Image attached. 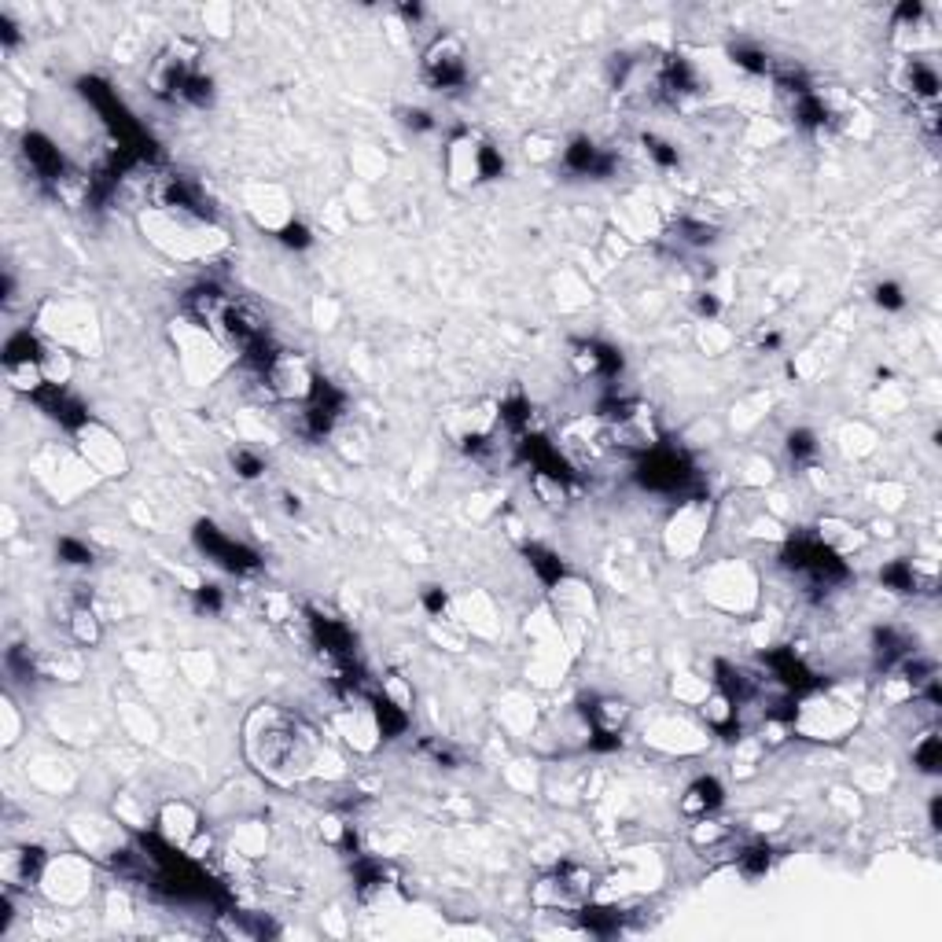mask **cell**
<instances>
[{
    "mask_svg": "<svg viewBox=\"0 0 942 942\" xmlns=\"http://www.w3.org/2000/svg\"><path fill=\"white\" fill-rule=\"evenodd\" d=\"M232 468H236L239 479H247V482H254V479L265 475V461L258 457V453H251V449H236L232 453Z\"/></svg>",
    "mask_w": 942,
    "mask_h": 942,
    "instance_id": "26",
    "label": "cell"
},
{
    "mask_svg": "<svg viewBox=\"0 0 942 942\" xmlns=\"http://www.w3.org/2000/svg\"><path fill=\"white\" fill-rule=\"evenodd\" d=\"M280 243H284V247H291V251H306L310 243H313V236H310V229L302 225V221H288L280 229Z\"/></svg>",
    "mask_w": 942,
    "mask_h": 942,
    "instance_id": "29",
    "label": "cell"
},
{
    "mask_svg": "<svg viewBox=\"0 0 942 942\" xmlns=\"http://www.w3.org/2000/svg\"><path fill=\"white\" fill-rule=\"evenodd\" d=\"M909 88H913V96L921 100H935L938 96V74L935 67H928L924 59H909Z\"/></svg>",
    "mask_w": 942,
    "mask_h": 942,
    "instance_id": "19",
    "label": "cell"
},
{
    "mask_svg": "<svg viewBox=\"0 0 942 942\" xmlns=\"http://www.w3.org/2000/svg\"><path fill=\"white\" fill-rule=\"evenodd\" d=\"M645 151H648V159L663 170H671L678 166V147L671 140H663V137H645Z\"/></svg>",
    "mask_w": 942,
    "mask_h": 942,
    "instance_id": "27",
    "label": "cell"
},
{
    "mask_svg": "<svg viewBox=\"0 0 942 942\" xmlns=\"http://www.w3.org/2000/svg\"><path fill=\"white\" fill-rule=\"evenodd\" d=\"M247 754L272 780H298L317 763V737L306 721L277 707H262L247 721Z\"/></svg>",
    "mask_w": 942,
    "mask_h": 942,
    "instance_id": "1",
    "label": "cell"
},
{
    "mask_svg": "<svg viewBox=\"0 0 942 942\" xmlns=\"http://www.w3.org/2000/svg\"><path fill=\"white\" fill-rule=\"evenodd\" d=\"M714 685H718V692L725 696V700H733L737 707H744L754 696V678H747V671H740V666L725 663V659L714 663Z\"/></svg>",
    "mask_w": 942,
    "mask_h": 942,
    "instance_id": "12",
    "label": "cell"
},
{
    "mask_svg": "<svg viewBox=\"0 0 942 942\" xmlns=\"http://www.w3.org/2000/svg\"><path fill=\"white\" fill-rule=\"evenodd\" d=\"M22 155H26L29 170H34L41 180H48L52 188L71 173V166H67V159H63V151H59L45 133H26V137H22Z\"/></svg>",
    "mask_w": 942,
    "mask_h": 942,
    "instance_id": "6",
    "label": "cell"
},
{
    "mask_svg": "<svg viewBox=\"0 0 942 942\" xmlns=\"http://www.w3.org/2000/svg\"><path fill=\"white\" fill-rule=\"evenodd\" d=\"M402 15L416 22V19H423V8H420V4H405V8H402Z\"/></svg>",
    "mask_w": 942,
    "mask_h": 942,
    "instance_id": "37",
    "label": "cell"
},
{
    "mask_svg": "<svg viewBox=\"0 0 942 942\" xmlns=\"http://www.w3.org/2000/svg\"><path fill=\"white\" fill-rule=\"evenodd\" d=\"M471 170H475V177H482V180H497V177L504 173V155H501V151H497L494 144H479V147L471 151Z\"/></svg>",
    "mask_w": 942,
    "mask_h": 942,
    "instance_id": "20",
    "label": "cell"
},
{
    "mask_svg": "<svg viewBox=\"0 0 942 942\" xmlns=\"http://www.w3.org/2000/svg\"><path fill=\"white\" fill-rule=\"evenodd\" d=\"M19 364H45L41 343L29 331H15V336L4 343V369H19Z\"/></svg>",
    "mask_w": 942,
    "mask_h": 942,
    "instance_id": "14",
    "label": "cell"
},
{
    "mask_svg": "<svg viewBox=\"0 0 942 942\" xmlns=\"http://www.w3.org/2000/svg\"><path fill=\"white\" fill-rule=\"evenodd\" d=\"M582 928H586L589 935H600V938H604V935H615V931L622 928V913H619V909H596V905L589 909V905H586V909H582Z\"/></svg>",
    "mask_w": 942,
    "mask_h": 942,
    "instance_id": "21",
    "label": "cell"
},
{
    "mask_svg": "<svg viewBox=\"0 0 942 942\" xmlns=\"http://www.w3.org/2000/svg\"><path fill=\"white\" fill-rule=\"evenodd\" d=\"M589 891H593V872L582 869V865L563 862V865L553 869V876L541 879L534 898H538V905H549V909H556V905L560 909H579V905H586Z\"/></svg>",
    "mask_w": 942,
    "mask_h": 942,
    "instance_id": "3",
    "label": "cell"
},
{
    "mask_svg": "<svg viewBox=\"0 0 942 942\" xmlns=\"http://www.w3.org/2000/svg\"><path fill=\"white\" fill-rule=\"evenodd\" d=\"M895 19L898 22H921L924 19V4H921V0H905V4L895 8Z\"/></svg>",
    "mask_w": 942,
    "mask_h": 942,
    "instance_id": "34",
    "label": "cell"
},
{
    "mask_svg": "<svg viewBox=\"0 0 942 942\" xmlns=\"http://www.w3.org/2000/svg\"><path fill=\"white\" fill-rule=\"evenodd\" d=\"M637 482H641L645 490H655V494H678L692 482V464H688L685 453L655 446L652 453L641 457V464H637Z\"/></svg>",
    "mask_w": 942,
    "mask_h": 942,
    "instance_id": "2",
    "label": "cell"
},
{
    "mask_svg": "<svg viewBox=\"0 0 942 942\" xmlns=\"http://www.w3.org/2000/svg\"><path fill=\"white\" fill-rule=\"evenodd\" d=\"M55 553H59V560L71 563V567H88V563H93V549H88L85 541H78V538H59Z\"/></svg>",
    "mask_w": 942,
    "mask_h": 942,
    "instance_id": "25",
    "label": "cell"
},
{
    "mask_svg": "<svg viewBox=\"0 0 942 942\" xmlns=\"http://www.w3.org/2000/svg\"><path fill=\"white\" fill-rule=\"evenodd\" d=\"M696 313H700V317H718L721 313V302L711 291H700V295H696Z\"/></svg>",
    "mask_w": 942,
    "mask_h": 942,
    "instance_id": "35",
    "label": "cell"
},
{
    "mask_svg": "<svg viewBox=\"0 0 942 942\" xmlns=\"http://www.w3.org/2000/svg\"><path fill=\"white\" fill-rule=\"evenodd\" d=\"M8 671L19 674V678H34V659H29V648L15 645V648L8 652Z\"/></svg>",
    "mask_w": 942,
    "mask_h": 942,
    "instance_id": "31",
    "label": "cell"
},
{
    "mask_svg": "<svg viewBox=\"0 0 942 942\" xmlns=\"http://www.w3.org/2000/svg\"><path fill=\"white\" fill-rule=\"evenodd\" d=\"M733 63L740 67V71H747V74H770L773 71V63H770V55L758 48V45H737L733 52Z\"/></svg>",
    "mask_w": 942,
    "mask_h": 942,
    "instance_id": "22",
    "label": "cell"
},
{
    "mask_svg": "<svg viewBox=\"0 0 942 942\" xmlns=\"http://www.w3.org/2000/svg\"><path fill=\"white\" fill-rule=\"evenodd\" d=\"M571 361L579 364L582 376H593V379H619L622 372V354L607 343H596V339H579L571 346Z\"/></svg>",
    "mask_w": 942,
    "mask_h": 942,
    "instance_id": "7",
    "label": "cell"
},
{
    "mask_svg": "<svg viewBox=\"0 0 942 942\" xmlns=\"http://www.w3.org/2000/svg\"><path fill=\"white\" fill-rule=\"evenodd\" d=\"M405 126L409 129H416V133H428V129H435V118H431V111H405Z\"/></svg>",
    "mask_w": 942,
    "mask_h": 942,
    "instance_id": "33",
    "label": "cell"
},
{
    "mask_svg": "<svg viewBox=\"0 0 942 942\" xmlns=\"http://www.w3.org/2000/svg\"><path fill=\"white\" fill-rule=\"evenodd\" d=\"M563 166L571 173H582V177H607L615 170V159L607 155V151H600L593 140L579 137V140H571L563 147Z\"/></svg>",
    "mask_w": 942,
    "mask_h": 942,
    "instance_id": "9",
    "label": "cell"
},
{
    "mask_svg": "<svg viewBox=\"0 0 942 942\" xmlns=\"http://www.w3.org/2000/svg\"><path fill=\"white\" fill-rule=\"evenodd\" d=\"M41 872H45V850L41 846H22L19 854H12V865H8L12 884H34Z\"/></svg>",
    "mask_w": 942,
    "mask_h": 942,
    "instance_id": "16",
    "label": "cell"
},
{
    "mask_svg": "<svg viewBox=\"0 0 942 942\" xmlns=\"http://www.w3.org/2000/svg\"><path fill=\"white\" fill-rule=\"evenodd\" d=\"M938 810H942V799L935 796V799H931V806H928V817H931V829H938Z\"/></svg>",
    "mask_w": 942,
    "mask_h": 942,
    "instance_id": "36",
    "label": "cell"
},
{
    "mask_svg": "<svg viewBox=\"0 0 942 942\" xmlns=\"http://www.w3.org/2000/svg\"><path fill=\"white\" fill-rule=\"evenodd\" d=\"M725 803V788L718 777H700V780H692L685 788V796H681V810L688 817H711L718 813Z\"/></svg>",
    "mask_w": 942,
    "mask_h": 942,
    "instance_id": "10",
    "label": "cell"
},
{
    "mask_svg": "<svg viewBox=\"0 0 942 942\" xmlns=\"http://www.w3.org/2000/svg\"><path fill=\"white\" fill-rule=\"evenodd\" d=\"M196 607H199V612L218 615L221 607H225V596H221V589H218V586H199V589H196Z\"/></svg>",
    "mask_w": 942,
    "mask_h": 942,
    "instance_id": "30",
    "label": "cell"
},
{
    "mask_svg": "<svg viewBox=\"0 0 942 942\" xmlns=\"http://www.w3.org/2000/svg\"><path fill=\"white\" fill-rule=\"evenodd\" d=\"M369 704H372V718H376V729L383 740H398L409 729V711L402 704H394L387 692H372Z\"/></svg>",
    "mask_w": 942,
    "mask_h": 942,
    "instance_id": "11",
    "label": "cell"
},
{
    "mask_svg": "<svg viewBox=\"0 0 942 942\" xmlns=\"http://www.w3.org/2000/svg\"><path fill=\"white\" fill-rule=\"evenodd\" d=\"M192 538H196V545H199V553H206V560L221 563L225 571L247 574V571H258V567H262V560H258V553H254V549H247V545L232 541L229 534H221V530H218L214 523H210V520L196 523Z\"/></svg>",
    "mask_w": 942,
    "mask_h": 942,
    "instance_id": "4",
    "label": "cell"
},
{
    "mask_svg": "<svg viewBox=\"0 0 942 942\" xmlns=\"http://www.w3.org/2000/svg\"><path fill=\"white\" fill-rule=\"evenodd\" d=\"M527 560H530L541 586H560L563 582L567 571H563V560L553 549H545V545H527Z\"/></svg>",
    "mask_w": 942,
    "mask_h": 942,
    "instance_id": "15",
    "label": "cell"
},
{
    "mask_svg": "<svg viewBox=\"0 0 942 942\" xmlns=\"http://www.w3.org/2000/svg\"><path fill=\"white\" fill-rule=\"evenodd\" d=\"M913 766H921L924 773H938V766H942V744H938L935 733H924L917 740V747H913Z\"/></svg>",
    "mask_w": 942,
    "mask_h": 942,
    "instance_id": "23",
    "label": "cell"
},
{
    "mask_svg": "<svg viewBox=\"0 0 942 942\" xmlns=\"http://www.w3.org/2000/svg\"><path fill=\"white\" fill-rule=\"evenodd\" d=\"M423 78H428L431 88H461L468 81V63H464V48L457 38H438L428 55H423Z\"/></svg>",
    "mask_w": 942,
    "mask_h": 942,
    "instance_id": "5",
    "label": "cell"
},
{
    "mask_svg": "<svg viewBox=\"0 0 942 942\" xmlns=\"http://www.w3.org/2000/svg\"><path fill=\"white\" fill-rule=\"evenodd\" d=\"M420 600H423V607H428V615H435V619H442V615H446V607H449V596H446L438 586H428Z\"/></svg>",
    "mask_w": 942,
    "mask_h": 942,
    "instance_id": "32",
    "label": "cell"
},
{
    "mask_svg": "<svg viewBox=\"0 0 942 942\" xmlns=\"http://www.w3.org/2000/svg\"><path fill=\"white\" fill-rule=\"evenodd\" d=\"M788 453H792V461L806 464L817 457V435L810 428H796L792 435H788Z\"/></svg>",
    "mask_w": 942,
    "mask_h": 942,
    "instance_id": "24",
    "label": "cell"
},
{
    "mask_svg": "<svg viewBox=\"0 0 942 942\" xmlns=\"http://www.w3.org/2000/svg\"><path fill=\"white\" fill-rule=\"evenodd\" d=\"M872 298H876V306H879V310H888V313H898V310H905V291H902L895 280L876 284Z\"/></svg>",
    "mask_w": 942,
    "mask_h": 942,
    "instance_id": "28",
    "label": "cell"
},
{
    "mask_svg": "<svg viewBox=\"0 0 942 942\" xmlns=\"http://www.w3.org/2000/svg\"><path fill=\"white\" fill-rule=\"evenodd\" d=\"M766 666H770L773 678L788 692H792V696H806V692L817 688L813 671L803 663V655H796V648H773V652H766Z\"/></svg>",
    "mask_w": 942,
    "mask_h": 942,
    "instance_id": "8",
    "label": "cell"
},
{
    "mask_svg": "<svg viewBox=\"0 0 942 942\" xmlns=\"http://www.w3.org/2000/svg\"><path fill=\"white\" fill-rule=\"evenodd\" d=\"M737 869L747 876V879H758L773 869V846L766 843H747L740 854H737Z\"/></svg>",
    "mask_w": 942,
    "mask_h": 942,
    "instance_id": "18",
    "label": "cell"
},
{
    "mask_svg": "<svg viewBox=\"0 0 942 942\" xmlns=\"http://www.w3.org/2000/svg\"><path fill=\"white\" fill-rule=\"evenodd\" d=\"M879 582H884V589H891V593H917L921 574L909 560H891L884 571H879Z\"/></svg>",
    "mask_w": 942,
    "mask_h": 942,
    "instance_id": "17",
    "label": "cell"
},
{
    "mask_svg": "<svg viewBox=\"0 0 942 942\" xmlns=\"http://www.w3.org/2000/svg\"><path fill=\"white\" fill-rule=\"evenodd\" d=\"M71 633H74V641L78 645H85V648H96L100 645V637H104V626H100V619H96V612H93V604H85V600H78L74 607H71Z\"/></svg>",
    "mask_w": 942,
    "mask_h": 942,
    "instance_id": "13",
    "label": "cell"
}]
</instances>
